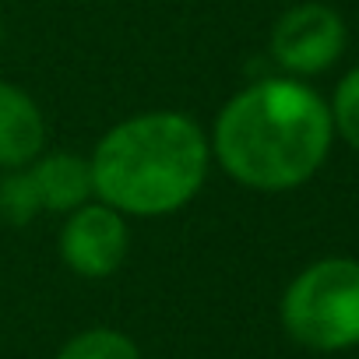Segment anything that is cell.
Here are the masks:
<instances>
[{"mask_svg":"<svg viewBox=\"0 0 359 359\" xmlns=\"http://www.w3.org/2000/svg\"><path fill=\"white\" fill-rule=\"evenodd\" d=\"M53 359H141V348L116 327H88L67 338Z\"/></svg>","mask_w":359,"mask_h":359,"instance_id":"cell-8","label":"cell"},{"mask_svg":"<svg viewBox=\"0 0 359 359\" xmlns=\"http://www.w3.org/2000/svg\"><path fill=\"white\" fill-rule=\"evenodd\" d=\"M278 317L285 334L313 352L359 345V261L320 257L306 264L282 292Z\"/></svg>","mask_w":359,"mask_h":359,"instance_id":"cell-3","label":"cell"},{"mask_svg":"<svg viewBox=\"0 0 359 359\" xmlns=\"http://www.w3.org/2000/svg\"><path fill=\"white\" fill-rule=\"evenodd\" d=\"M334 123L327 102L299 78H261L215 116L212 158L247 191H296L327 162Z\"/></svg>","mask_w":359,"mask_h":359,"instance_id":"cell-1","label":"cell"},{"mask_svg":"<svg viewBox=\"0 0 359 359\" xmlns=\"http://www.w3.org/2000/svg\"><path fill=\"white\" fill-rule=\"evenodd\" d=\"M29 172H32V180H36L43 212L71 215L74 208H81V205H88V201L95 198L92 165H88V158H81V155H74V151L39 155L36 162H29Z\"/></svg>","mask_w":359,"mask_h":359,"instance_id":"cell-7","label":"cell"},{"mask_svg":"<svg viewBox=\"0 0 359 359\" xmlns=\"http://www.w3.org/2000/svg\"><path fill=\"white\" fill-rule=\"evenodd\" d=\"M348 32L334 8L320 0H303L278 15L268 36V57L289 78H313L338 64L345 53Z\"/></svg>","mask_w":359,"mask_h":359,"instance_id":"cell-4","label":"cell"},{"mask_svg":"<svg viewBox=\"0 0 359 359\" xmlns=\"http://www.w3.org/2000/svg\"><path fill=\"white\" fill-rule=\"evenodd\" d=\"M212 162L201 123L180 109H151L109 127L88 155L95 198L120 215L158 219L198 198Z\"/></svg>","mask_w":359,"mask_h":359,"instance_id":"cell-2","label":"cell"},{"mask_svg":"<svg viewBox=\"0 0 359 359\" xmlns=\"http://www.w3.org/2000/svg\"><path fill=\"white\" fill-rule=\"evenodd\" d=\"M127 250H130L127 219L102 201L74 208L60 226V257L78 278L88 282L109 278L123 264Z\"/></svg>","mask_w":359,"mask_h":359,"instance_id":"cell-5","label":"cell"},{"mask_svg":"<svg viewBox=\"0 0 359 359\" xmlns=\"http://www.w3.org/2000/svg\"><path fill=\"white\" fill-rule=\"evenodd\" d=\"M331 109V123L334 134L359 151V67H352L338 85H334V99L327 102Z\"/></svg>","mask_w":359,"mask_h":359,"instance_id":"cell-10","label":"cell"},{"mask_svg":"<svg viewBox=\"0 0 359 359\" xmlns=\"http://www.w3.org/2000/svg\"><path fill=\"white\" fill-rule=\"evenodd\" d=\"M36 215H43V201L29 165L8 169L4 180H0V219L8 226H29Z\"/></svg>","mask_w":359,"mask_h":359,"instance_id":"cell-9","label":"cell"},{"mask_svg":"<svg viewBox=\"0 0 359 359\" xmlns=\"http://www.w3.org/2000/svg\"><path fill=\"white\" fill-rule=\"evenodd\" d=\"M46 120L29 92L0 81V169H22L43 155Z\"/></svg>","mask_w":359,"mask_h":359,"instance_id":"cell-6","label":"cell"}]
</instances>
